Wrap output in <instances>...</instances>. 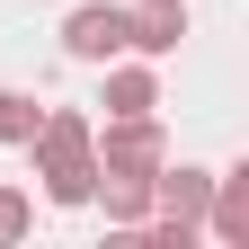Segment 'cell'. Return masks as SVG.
<instances>
[{
  "label": "cell",
  "mask_w": 249,
  "mask_h": 249,
  "mask_svg": "<svg viewBox=\"0 0 249 249\" xmlns=\"http://www.w3.org/2000/svg\"><path fill=\"white\" fill-rule=\"evenodd\" d=\"M89 107H45L36 134H27V151H36V178L53 205H89V187H98V151H89Z\"/></svg>",
  "instance_id": "cell-1"
},
{
  "label": "cell",
  "mask_w": 249,
  "mask_h": 249,
  "mask_svg": "<svg viewBox=\"0 0 249 249\" xmlns=\"http://www.w3.org/2000/svg\"><path fill=\"white\" fill-rule=\"evenodd\" d=\"M89 151L116 178H151L169 160V134H160V116H107V124H89Z\"/></svg>",
  "instance_id": "cell-2"
},
{
  "label": "cell",
  "mask_w": 249,
  "mask_h": 249,
  "mask_svg": "<svg viewBox=\"0 0 249 249\" xmlns=\"http://www.w3.org/2000/svg\"><path fill=\"white\" fill-rule=\"evenodd\" d=\"M205 196H213V169H196V160H160L151 169V213L160 223H187L205 240Z\"/></svg>",
  "instance_id": "cell-3"
},
{
  "label": "cell",
  "mask_w": 249,
  "mask_h": 249,
  "mask_svg": "<svg viewBox=\"0 0 249 249\" xmlns=\"http://www.w3.org/2000/svg\"><path fill=\"white\" fill-rule=\"evenodd\" d=\"M62 53L71 62H116L124 53V9L116 0H80V9L62 18Z\"/></svg>",
  "instance_id": "cell-4"
},
{
  "label": "cell",
  "mask_w": 249,
  "mask_h": 249,
  "mask_svg": "<svg viewBox=\"0 0 249 249\" xmlns=\"http://www.w3.org/2000/svg\"><path fill=\"white\" fill-rule=\"evenodd\" d=\"M178 45H187V0H134V9H124V53L160 62Z\"/></svg>",
  "instance_id": "cell-5"
},
{
  "label": "cell",
  "mask_w": 249,
  "mask_h": 249,
  "mask_svg": "<svg viewBox=\"0 0 249 249\" xmlns=\"http://www.w3.org/2000/svg\"><path fill=\"white\" fill-rule=\"evenodd\" d=\"M98 71H107V89H98V107L107 116H160V71H151V62L134 53V62H98Z\"/></svg>",
  "instance_id": "cell-6"
},
{
  "label": "cell",
  "mask_w": 249,
  "mask_h": 249,
  "mask_svg": "<svg viewBox=\"0 0 249 249\" xmlns=\"http://www.w3.org/2000/svg\"><path fill=\"white\" fill-rule=\"evenodd\" d=\"M89 205H107V223H116V231H142V223H151V178H116V169H98Z\"/></svg>",
  "instance_id": "cell-7"
},
{
  "label": "cell",
  "mask_w": 249,
  "mask_h": 249,
  "mask_svg": "<svg viewBox=\"0 0 249 249\" xmlns=\"http://www.w3.org/2000/svg\"><path fill=\"white\" fill-rule=\"evenodd\" d=\"M36 98H27V89H0V142H9V151H27V134H36Z\"/></svg>",
  "instance_id": "cell-8"
},
{
  "label": "cell",
  "mask_w": 249,
  "mask_h": 249,
  "mask_svg": "<svg viewBox=\"0 0 249 249\" xmlns=\"http://www.w3.org/2000/svg\"><path fill=\"white\" fill-rule=\"evenodd\" d=\"M27 223H36V205H27V187H0V240H18Z\"/></svg>",
  "instance_id": "cell-9"
}]
</instances>
